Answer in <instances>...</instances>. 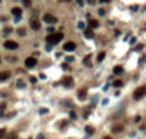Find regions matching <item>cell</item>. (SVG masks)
<instances>
[{
  "label": "cell",
  "mask_w": 146,
  "mask_h": 139,
  "mask_svg": "<svg viewBox=\"0 0 146 139\" xmlns=\"http://www.w3.org/2000/svg\"><path fill=\"white\" fill-rule=\"evenodd\" d=\"M63 39V33L62 32H57V33H52V34H49L47 37H46V42H47L49 45H57L59 42Z\"/></svg>",
  "instance_id": "1"
},
{
  "label": "cell",
  "mask_w": 146,
  "mask_h": 139,
  "mask_svg": "<svg viewBox=\"0 0 146 139\" xmlns=\"http://www.w3.org/2000/svg\"><path fill=\"white\" fill-rule=\"evenodd\" d=\"M145 95H146V85H142V86H139L138 89L133 92V99L140 100V99L143 98Z\"/></svg>",
  "instance_id": "2"
},
{
  "label": "cell",
  "mask_w": 146,
  "mask_h": 139,
  "mask_svg": "<svg viewBox=\"0 0 146 139\" xmlns=\"http://www.w3.org/2000/svg\"><path fill=\"white\" fill-rule=\"evenodd\" d=\"M43 22H44V23H49V25H55V23H57V19L53 16V15L46 13V15L43 16Z\"/></svg>",
  "instance_id": "3"
},
{
  "label": "cell",
  "mask_w": 146,
  "mask_h": 139,
  "mask_svg": "<svg viewBox=\"0 0 146 139\" xmlns=\"http://www.w3.org/2000/svg\"><path fill=\"white\" fill-rule=\"evenodd\" d=\"M24 65H26V67L32 69V67H34V66L37 65V59H36V57H33V56L27 57V59L24 60Z\"/></svg>",
  "instance_id": "4"
},
{
  "label": "cell",
  "mask_w": 146,
  "mask_h": 139,
  "mask_svg": "<svg viewBox=\"0 0 146 139\" xmlns=\"http://www.w3.org/2000/svg\"><path fill=\"white\" fill-rule=\"evenodd\" d=\"M4 47L9 50H16L17 47H19V43L15 40H6L4 42Z\"/></svg>",
  "instance_id": "5"
},
{
  "label": "cell",
  "mask_w": 146,
  "mask_h": 139,
  "mask_svg": "<svg viewBox=\"0 0 146 139\" xmlns=\"http://www.w3.org/2000/svg\"><path fill=\"white\" fill-rule=\"evenodd\" d=\"M63 49H65L66 52H73V50L76 49V43H74V42H66Z\"/></svg>",
  "instance_id": "6"
},
{
  "label": "cell",
  "mask_w": 146,
  "mask_h": 139,
  "mask_svg": "<svg viewBox=\"0 0 146 139\" xmlns=\"http://www.w3.org/2000/svg\"><path fill=\"white\" fill-rule=\"evenodd\" d=\"M30 27H32L33 30H39L40 29V22L37 20V19H30Z\"/></svg>",
  "instance_id": "7"
},
{
  "label": "cell",
  "mask_w": 146,
  "mask_h": 139,
  "mask_svg": "<svg viewBox=\"0 0 146 139\" xmlns=\"http://www.w3.org/2000/svg\"><path fill=\"white\" fill-rule=\"evenodd\" d=\"M63 85H65L66 88H72L73 86V79L69 76V77H65L63 79Z\"/></svg>",
  "instance_id": "8"
},
{
  "label": "cell",
  "mask_w": 146,
  "mask_h": 139,
  "mask_svg": "<svg viewBox=\"0 0 146 139\" xmlns=\"http://www.w3.org/2000/svg\"><path fill=\"white\" fill-rule=\"evenodd\" d=\"M96 27H99V22L97 20H95V19H90L89 20V29H96Z\"/></svg>",
  "instance_id": "9"
},
{
  "label": "cell",
  "mask_w": 146,
  "mask_h": 139,
  "mask_svg": "<svg viewBox=\"0 0 146 139\" xmlns=\"http://www.w3.org/2000/svg\"><path fill=\"white\" fill-rule=\"evenodd\" d=\"M85 37H86V39H93V37H95L93 30H92V29H86V30H85Z\"/></svg>",
  "instance_id": "10"
},
{
  "label": "cell",
  "mask_w": 146,
  "mask_h": 139,
  "mask_svg": "<svg viewBox=\"0 0 146 139\" xmlns=\"http://www.w3.org/2000/svg\"><path fill=\"white\" fill-rule=\"evenodd\" d=\"M77 98L80 99V100H85V99L88 98V93H86V89H82V90H79V93H77Z\"/></svg>",
  "instance_id": "11"
},
{
  "label": "cell",
  "mask_w": 146,
  "mask_h": 139,
  "mask_svg": "<svg viewBox=\"0 0 146 139\" xmlns=\"http://www.w3.org/2000/svg\"><path fill=\"white\" fill-rule=\"evenodd\" d=\"M9 77H10V72H0V80L3 82V80H7Z\"/></svg>",
  "instance_id": "12"
},
{
  "label": "cell",
  "mask_w": 146,
  "mask_h": 139,
  "mask_svg": "<svg viewBox=\"0 0 146 139\" xmlns=\"http://www.w3.org/2000/svg\"><path fill=\"white\" fill-rule=\"evenodd\" d=\"M12 13H13V15H15L16 17H22V9L13 7V9H12Z\"/></svg>",
  "instance_id": "13"
},
{
  "label": "cell",
  "mask_w": 146,
  "mask_h": 139,
  "mask_svg": "<svg viewBox=\"0 0 146 139\" xmlns=\"http://www.w3.org/2000/svg\"><path fill=\"white\" fill-rule=\"evenodd\" d=\"M113 73L115 75H122L123 73V67H122V66H115V69H113Z\"/></svg>",
  "instance_id": "14"
},
{
  "label": "cell",
  "mask_w": 146,
  "mask_h": 139,
  "mask_svg": "<svg viewBox=\"0 0 146 139\" xmlns=\"http://www.w3.org/2000/svg\"><path fill=\"white\" fill-rule=\"evenodd\" d=\"M122 131H123V126H120V125H116V126L112 128V132H113V133H119V132H122Z\"/></svg>",
  "instance_id": "15"
},
{
  "label": "cell",
  "mask_w": 146,
  "mask_h": 139,
  "mask_svg": "<svg viewBox=\"0 0 146 139\" xmlns=\"http://www.w3.org/2000/svg\"><path fill=\"white\" fill-rule=\"evenodd\" d=\"M112 85H113L115 88H120V86H123V80H120V79H116Z\"/></svg>",
  "instance_id": "16"
},
{
  "label": "cell",
  "mask_w": 146,
  "mask_h": 139,
  "mask_svg": "<svg viewBox=\"0 0 146 139\" xmlns=\"http://www.w3.org/2000/svg\"><path fill=\"white\" fill-rule=\"evenodd\" d=\"M105 56H106V53H105V52H100V53L97 55V62H102V60L105 59Z\"/></svg>",
  "instance_id": "17"
},
{
  "label": "cell",
  "mask_w": 146,
  "mask_h": 139,
  "mask_svg": "<svg viewBox=\"0 0 146 139\" xmlns=\"http://www.w3.org/2000/svg\"><path fill=\"white\" fill-rule=\"evenodd\" d=\"M83 63H85V66H90L92 63H90V56H86L85 59H83Z\"/></svg>",
  "instance_id": "18"
},
{
  "label": "cell",
  "mask_w": 146,
  "mask_h": 139,
  "mask_svg": "<svg viewBox=\"0 0 146 139\" xmlns=\"http://www.w3.org/2000/svg\"><path fill=\"white\" fill-rule=\"evenodd\" d=\"M86 132H88V133H89V135H92V133H93V132H95V129H93V128H92V126H86Z\"/></svg>",
  "instance_id": "19"
},
{
  "label": "cell",
  "mask_w": 146,
  "mask_h": 139,
  "mask_svg": "<svg viewBox=\"0 0 146 139\" xmlns=\"http://www.w3.org/2000/svg\"><path fill=\"white\" fill-rule=\"evenodd\" d=\"M23 4L26 7H30V6H32V1H30V0H23Z\"/></svg>",
  "instance_id": "20"
},
{
  "label": "cell",
  "mask_w": 146,
  "mask_h": 139,
  "mask_svg": "<svg viewBox=\"0 0 146 139\" xmlns=\"http://www.w3.org/2000/svg\"><path fill=\"white\" fill-rule=\"evenodd\" d=\"M17 33H19V36H24V34H26V30H24V29H17Z\"/></svg>",
  "instance_id": "21"
},
{
  "label": "cell",
  "mask_w": 146,
  "mask_h": 139,
  "mask_svg": "<svg viewBox=\"0 0 146 139\" xmlns=\"http://www.w3.org/2000/svg\"><path fill=\"white\" fill-rule=\"evenodd\" d=\"M62 67H63L65 70H70V66L67 65V63H63V65H62Z\"/></svg>",
  "instance_id": "22"
},
{
  "label": "cell",
  "mask_w": 146,
  "mask_h": 139,
  "mask_svg": "<svg viewBox=\"0 0 146 139\" xmlns=\"http://www.w3.org/2000/svg\"><path fill=\"white\" fill-rule=\"evenodd\" d=\"M16 138H17V135H16V133H10V135L7 136V139H16Z\"/></svg>",
  "instance_id": "23"
},
{
  "label": "cell",
  "mask_w": 146,
  "mask_h": 139,
  "mask_svg": "<svg viewBox=\"0 0 146 139\" xmlns=\"http://www.w3.org/2000/svg\"><path fill=\"white\" fill-rule=\"evenodd\" d=\"M6 135V129H0V139Z\"/></svg>",
  "instance_id": "24"
},
{
  "label": "cell",
  "mask_w": 146,
  "mask_h": 139,
  "mask_svg": "<svg viewBox=\"0 0 146 139\" xmlns=\"http://www.w3.org/2000/svg\"><path fill=\"white\" fill-rule=\"evenodd\" d=\"M9 33H12V27H6L4 29V34H9Z\"/></svg>",
  "instance_id": "25"
},
{
  "label": "cell",
  "mask_w": 146,
  "mask_h": 139,
  "mask_svg": "<svg viewBox=\"0 0 146 139\" xmlns=\"http://www.w3.org/2000/svg\"><path fill=\"white\" fill-rule=\"evenodd\" d=\"M30 82H32V83H36V82H37V79H36L34 76H32V77H30Z\"/></svg>",
  "instance_id": "26"
},
{
  "label": "cell",
  "mask_w": 146,
  "mask_h": 139,
  "mask_svg": "<svg viewBox=\"0 0 146 139\" xmlns=\"http://www.w3.org/2000/svg\"><path fill=\"white\" fill-rule=\"evenodd\" d=\"M99 15L103 16V15H105V10H103V9H99Z\"/></svg>",
  "instance_id": "27"
},
{
  "label": "cell",
  "mask_w": 146,
  "mask_h": 139,
  "mask_svg": "<svg viewBox=\"0 0 146 139\" xmlns=\"http://www.w3.org/2000/svg\"><path fill=\"white\" fill-rule=\"evenodd\" d=\"M79 29H85V23H83V22L79 23Z\"/></svg>",
  "instance_id": "28"
},
{
  "label": "cell",
  "mask_w": 146,
  "mask_h": 139,
  "mask_svg": "<svg viewBox=\"0 0 146 139\" xmlns=\"http://www.w3.org/2000/svg\"><path fill=\"white\" fill-rule=\"evenodd\" d=\"M70 118H72V119H74V118H76V113H74V112H70Z\"/></svg>",
  "instance_id": "29"
},
{
  "label": "cell",
  "mask_w": 146,
  "mask_h": 139,
  "mask_svg": "<svg viewBox=\"0 0 146 139\" xmlns=\"http://www.w3.org/2000/svg\"><path fill=\"white\" fill-rule=\"evenodd\" d=\"M17 86H20V88H23V86H24V83H23V82H17Z\"/></svg>",
  "instance_id": "30"
},
{
  "label": "cell",
  "mask_w": 146,
  "mask_h": 139,
  "mask_svg": "<svg viewBox=\"0 0 146 139\" xmlns=\"http://www.w3.org/2000/svg\"><path fill=\"white\" fill-rule=\"evenodd\" d=\"M142 47H143V45H138V47H136V50H142Z\"/></svg>",
  "instance_id": "31"
},
{
  "label": "cell",
  "mask_w": 146,
  "mask_h": 139,
  "mask_svg": "<svg viewBox=\"0 0 146 139\" xmlns=\"http://www.w3.org/2000/svg\"><path fill=\"white\" fill-rule=\"evenodd\" d=\"M55 32V27H49V33H53Z\"/></svg>",
  "instance_id": "32"
},
{
  "label": "cell",
  "mask_w": 146,
  "mask_h": 139,
  "mask_svg": "<svg viewBox=\"0 0 146 139\" xmlns=\"http://www.w3.org/2000/svg\"><path fill=\"white\" fill-rule=\"evenodd\" d=\"M73 60V56H67V62H72Z\"/></svg>",
  "instance_id": "33"
},
{
  "label": "cell",
  "mask_w": 146,
  "mask_h": 139,
  "mask_svg": "<svg viewBox=\"0 0 146 139\" xmlns=\"http://www.w3.org/2000/svg\"><path fill=\"white\" fill-rule=\"evenodd\" d=\"M37 139H44V136H43V135H39V136H37Z\"/></svg>",
  "instance_id": "34"
},
{
  "label": "cell",
  "mask_w": 146,
  "mask_h": 139,
  "mask_svg": "<svg viewBox=\"0 0 146 139\" xmlns=\"http://www.w3.org/2000/svg\"><path fill=\"white\" fill-rule=\"evenodd\" d=\"M88 1H89L90 4H93V3H95V1H96V0H88Z\"/></svg>",
  "instance_id": "35"
},
{
  "label": "cell",
  "mask_w": 146,
  "mask_h": 139,
  "mask_svg": "<svg viewBox=\"0 0 146 139\" xmlns=\"http://www.w3.org/2000/svg\"><path fill=\"white\" fill-rule=\"evenodd\" d=\"M100 1H102V3H109L110 0H100Z\"/></svg>",
  "instance_id": "36"
},
{
  "label": "cell",
  "mask_w": 146,
  "mask_h": 139,
  "mask_svg": "<svg viewBox=\"0 0 146 139\" xmlns=\"http://www.w3.org/2000/svg\"><path fill=\"white\" fill-rule=\"evenodd\" d=\"M1 116H3V110H1V109H0V118H1Z\"/></svg>",
  "instance_id": "37"
},
{
  "label": "cell",
  "mask_w": 146,
  "mask_h": 139,
  "mask_svg": "<svg viewBox=\"0 0 146 139\" xmlns=\"http://www.w3.org/2000/svg\"><path fill=\"white\" fill-rule=\"evenodd\" d=\"M103 139H112V138H110V136H105Z\"/></svg>",
  "instance_id": "38"
},
{
  "label": "cell",
  "mask_w": 146,
  "mask_h": 139,
  "mask_svg": "<svg viewBox=\"0 0 146 139\" xmlns=\"http://www.w3.org/2000/svg\"><path fill=\"white\" fill-rule=\"evenodd\" d=\"M65 1H70V0H65Z\"/></svg>",
  "instance_id": "39"
},
{
  "label": "cell",
  "mask_w": 146,
  "mask_h": 139,
  "mask_svg": "<svg viewBox=\"0 0 146 139\" xmlns=\"http://www.w3.org/2000/svg\"><path fill=\"white\" fill-rule=\"evenodd\" d=\"M145 29H146V25H145Z\"/></svg>",
  "instance_id": "40"
},
{
  "label": "cell",
  "mask_w": 146,
  "mask_h": 139,
  "mask_svg": "<svg viewBox=\"0 0 146 139\" xmlns=\"http://www.w3.org/2000/svg\"><path fill=\"white\" fill-rule=\"evenodd\" d=\"M0 60H1V59H0Z\"/></svg>",
  "instance_id": "41"
}]
</instances>
